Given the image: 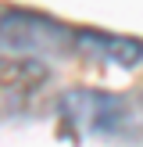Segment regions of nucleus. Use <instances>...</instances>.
Returning <instances> with one entry per match:
<instances>
[{
    "mask_svg": "<svg viewBox=\"0 0 143 147\" xmlns=\"http://www.w3.org/2000/svg\"><path fill=\"white\" fill-rule=\"evenodd\" d=\"M57 115L68 133L86 136V140H122L136 126L125 97L111 90H93V86L68 90L57 100Z\"/></svg>",
    "mask_w": 143,
    "mask_h": 147,
    "instance_id": "obj_1",
    "label": "nucleus"
},
{
    "mask_svg": "<svg viewBox=\"0 0 143 147\" xmlns=\"http://www.w3.org/2000/svg\"><path fill=\"white\" fill-rule=\"evenodd\" d=\"M72 43H75V32L50 14L25 11V7L0 11V47H7L11 54H25V57L64 54Z\"/></svg>",
    "mask_w": 143,
    "mask_h": 147,
    "instance_id": "obj_2",
    "label": "nucleus"
},
{
    "mask_svg": "<svg viewBox=\"0 0 143 147\" xmlns=\"http://www.w3.org/2000/svg\"><path fill=\"white\" fill-rule=\"evenodd\" d=\"M50 83V68L43 65V57H25L11 54L0 57V104L4 108H21L32 104Z\"/></svg>",
    "mask_w": 143,
    "mask_h": 147,
    "instance_id": "obj_3",
    "label": "nucleus"
},
{
    "mask_svg": "<svg viewBox=\"0 0 143 147\" xmlns=\"http://www.w3.org/2000/svg\"><path fill=\"white\" fill-rule=\"evenodd\" d=\"M75 50L86 54L97 65H114V68H136L143 65V40L118 32H97V29H75Z\"/></svg>",
    "mask_w": 143,
    "mask_h": 147,
    "instance_id": "obj_4",
    "label": "nucleus"
},
{
    "mask_svg": "<svg viewBox=\"0 0 143 147\" xmlns=\"http://www.w3.org/2000/svg\"><path fill=\"white\" fill-rule=\"evenodd\" d=\"M140 111H143V97H140Z\"/></svg>",
    "mask_w": 143,
    "mask_h": 147,
    "instance_id": "obj_5",
    "label": "nucleus"
}]
</instances>
